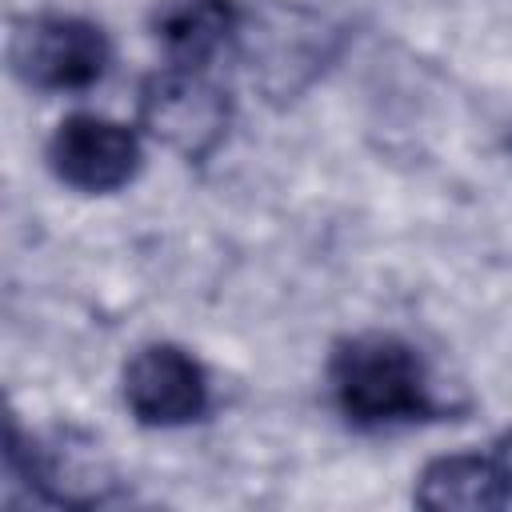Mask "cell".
<instances>
[{
    "mask_svg": "<svg viewBox=\"0 0 512 512\" xmlns=\"http://www.w3.org/2000/svg\"><path fill=\"white\" fill-rule=\"evenodd\" d=\"M504 152H508V156H512V132H508V140H504Z\"/></svg>",
    "mask_w": 512,
    "mask_h": 512,
    "instance_id": "obj_10",
    "label": "cell"
},
{
    "mask_svg": "<svg viewBox=\"0 0 512 512\" xmlns=\"http://www.w3.org/2000/svg\"><path fill=\"white\" fill-rule=\"evenodd\" d=\"M120 392H124V408L144 428L192 424L208 412V400H212L204 364L172 340L136 348L124 364Z\"/></svg>",
    "mask_w": 512,
    "mask_h": 512,
    "instance_id": "obj_4",
    "label": "cell"
},
{
    "mask_svg": "<svg viewBox=\"0 0 512 512\" xmlns=\"http://www.w3.org/2000/svg\"><path fill=\"white\" fill-rule=\"evenodd\" d=\"M140 128L188 164L208 160L232 124L228 92L196 64H168L140 84Z\"/></svg>",
    "mask_w": 512,
    "mask_h": 512,
    "instance_id": "obj_2",
    "label": "cell"
},
{
    "mask_svg": "<svg viewBox=\"0 0 512 512\" xmlns=\"http://www.w3.org/2000/svg\"><path fill=\"white\" fill-rule=\"evenodd\" d=\"M496 460L504 468V480H508V504H512V428L496 440Z\"/></svg>",
    "mask_w": 512,
    "mask_h": 512,
    "instance_id": "obj_9",
    "label": "cell"
},
{
    "mask_svg": "<svg viewBox=\"0 0 512 512\" xmlns=\"http://www.w3.org/2000/svg\"><path fill=\"white\" fill-rule=\"evenodd\" d=\"M412 500L432 512H492L508 504V480L496 452H448L420 468Z\"/></svg>",
    "mask_w": 512,
    "mask_h": 512,
    "instance_id": "obj_7",
    "label": "cell"
},
{
    "mask_svg": "<svg viewBox=\"0 0 512 512\" xmlns=\"http://www.w3.org/2000/svg\"><path fill=\"white\" fill-rule=\"evenodd\" d=\"M244 12L236 0H164L152 16V36L168 52V64L204 68L240 32Z\"/></svg>",
    "mask_w": 512,
    "mask_h": 512,
    "instance_id": "obj_8",
    "label": "cell"
},
{
    "mask_svg": "<svg viewBox=\"0 0 512 512\" xmlns=\"http://www.w3.org/2000/svg\"><path fill=\"white\" fill-rule=\"evenodd\" d=\"M8 64L36 92H84L104 80L112 44L100 24L64 12H40L12 24Z\"/></svg>",
    "mask_w": 512,
    "mask_h": 512,
    "instance_id": "obj_3",
    "label": "cell"
},
{
    "mask_svg": "<svg viewBox=\"0 0 512 512\" xmlns=\"http://www.w3.org/2000/svg\"><path fill=\"white\" fill-rule=\"evenodd\" d=\"M48 168L60 184L84 196L116 192L140 172V136L120 120L72 112L48 140Z\"/></svg>",
    "mask_w": 512,
    "mask_h": 512,
    "instance_id": "obj_5",
    "label": "cell"
},
{
    "mask_svg": "<svg viewBox=\"0 0 512 512\" xmlns=\"http://www.w3.org/2000/svg\"><path fill=\"white\" fill-rule=\"evenodd\" d=\"M236 40H244L252 80L272 96H288L304 88L328 60V32L320 16L304 8H268L252 24L240 20Z\"/></svg>",
    "mask_w": 512,
    "mask_h": 512,
    "instance_id": "obj_6",
    "label": "cell"
},
{
    "mask_svg": "<svg viewBox=\"0 0 512 512\" xmlns=\"http://www.w3.org/2000/svg\"><path fill=\"white\" fill-rule=\"evenodd\" d=\"M332 404L352 428H392L444 416L420 352L392 332H360L332 348Z\"/></svg>",
    "mask_w": 512,
    "mask_h": 512,
    "instance_id": "obj_1",
    "label": "cell"
}]
</instances>
